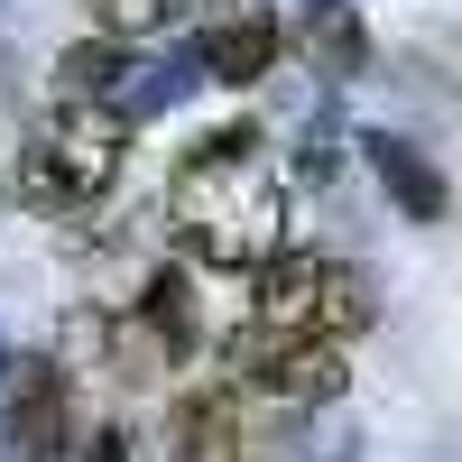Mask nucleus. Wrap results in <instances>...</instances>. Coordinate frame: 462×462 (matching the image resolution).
Returning <instances> with one entry per match:
<instances>
[{"instance_id":"f257e3e1","label":"nucleus","mask_w":462,"mask_h":462,"mask_svg":"<svg viewBox=\"0 0 462 462\" xmlns=\"http://www.w3.org/2000/svg\"><path fill=\"white\" fill-rule=\"evenodd\" d=\"M167 231L195 268H268L287 250V176L241 148V158H204L185 148L176 158V195H167Z\"/></svg>"},{"instance_id":"f03ea898","label":"nucleus","mask_w":462,"mask_h":462,"mask_svg":"<svg viewBox=\"0 0 462 462\" xmlns=\"http://www.w3.org/2000/svg\"><path fill=\"white\" fill-rule=\"evenodd\" d=\"M130 158V121L102 102H47L19 139V195L37 213H93Z\"/></svg>"},{"instance_id":"7ed1b4c3","label":"nucleus","mask_w":462,"mask_h":462,"mask_svg":"<svg viewBox=\"0 0 462 462\" xmlns=\"http://www.w3.org/2000/svg\"><path fill=\"white\" fill-rule=\"evenodd\" d=\"M379 296L352 259H324V250H278L268 268H250V324L268 333H296V342H352L370 333Z\"/></svg>"},{"instance_id":"20e7f679","label":"nucleus","mask_w":462,"mask_h":462,"mask_svg":"<svg viewBox=\"0 0 462 462\" xmlns=\"http://www.w3.org/2000/svg\"><path fill=\"white\" fill-rule=\"evenodd\" d=\"M222 370L241 379L250 398H268V407H333L342 398V342H296V333H268V324H231L222 333Z\"/></svg>"},{"instance_id":"39448f33","label":"nucleus","mask_w":462,"mask_h":462,"mask_svg":"<svg viewBox=\"0 0 462 462\" xmlns=\"http://www.w3.org/2000/svg\"><path fill=\"white\" fill-rule=\"evenodd\" d=\"M259 407L268 398H250L231 370H213V379H195V389H176V407H167V462H268L259 444Z\"/></svg>"},{"instance_id":"423d86ee","label":"nucleus","mask_w":462,"mask_h":462,"mask_svg":"<svg viewBox=\"0 0 462 462\" xmlns=\"http://www.w3.org/2000/svg\"><path fill=\"white\" fill-rule=\"evenodd\" d=\"M74 444H84L74 370L65 361H19L10 370V407H0V453L10 462H65Z\"/></svg>"},{"instance_id":"0eeeda50","label":"nucleus","mask_w":462,"mask_h":462,"mask_svg":"<svg viewBox=\"0 0 462 462\" xmlns=\"http://www.w3.org/2000/svg\"><path fill=\"white\" fill-rule=\"evenodd\" d=\"M204 65V84H222V93H250V84H268V65L287 56V19L268 10V0H222V10L195 28V47H185Z\"/></svg>"},{"instance_id":"6e6552de","label":"nucleus","mask_w":462,"mask_h":462,"mask_svg":"<svg viewBox=\"0 0 462 462\" xmlns=\"http://www.w3.org/2000/svg\"><path fill=\"white\" fill-rule=\"evenodd\" d=\"M352 148L370 158L379 195H389V204H398L407 222H444V213H453V185L435 176V158H426V148H416V139H398V130H361Z\"/></svg>"},{"instance_id":"1a4fd4ad","label":"nucleus","mask_w":462,"mask_h":462,"mask_svg":"<svg viewBox=\"0 0 462 462\" xmlns=\"http://www.w3.org/2000/svg\"><path fill=\"white\" fill-rule=\"evenodd\" d=\"M130 315L148 324V333H158V352L185 370V361H195V342H204V305H195V268H185V259H158V268H148V278H139V296H130Z\"/></svg>"},{"instance_id":"9d476101","label":"nucleus","mask_w":462,"mask_h":462,"mask_svg":"<svg viewBox=\"0 0 462 462\" xmlns=\"http://www.w3.org/2000/svg\"><path fill=\"white\" fill-rule=\"evenodd\" d=\"M139 84V47L130 37H74V47L56 56V102H102V111H121Z\"/></svg>"},{"instance_id":"9b49d317","label":"nucleus","mask_w":462,"mask_h":462,"mask_svg":"<svg viewBox=\"0 0 462 462\" xmlns=\"http://www.w3.org/2000/svg\"><path fill=\"white\" fill-rule=\"evenodd\" d=\"M296 47H305V65H315L324 84H352V74L370 65V37L352 19V0H315V19L296 28Z\"/></svg>"},{"instance_id":"f8f14e48","label":"nucleus","mask_w":462,"mask_h":462,"mask_svg":"<svg viewBox=\"0 0 462 462\" xmlns=\"http://www.w3.org/2000/svg\"><path fill=\"white\" fill-rule=\"evenodd\" d=\"M84 10H93L102 37H130V47H139V37H158V28L185 19V0H84Z\"/></svg>"},{"instance_id":"ddd939ff","label":"nucleus","mask_w":462,"mask_h":462,"mask_svg":"<svg viewBox=\"0 0 462 462\" xmlns=\"http://www.w3.org/2000/svg\"><path fill=\"white\" fill-rule=\"evenodd\" d=\"M296 176H305V185L342 176V121H333V111H315V121H305V148H296Z\"/></svg>"},{"instance_id":"4468645a","label":"nucleus","mask_w":462,"mask_h":462,"mask_svg":"<svg viewBox=\"0 0 462 462\" xmlns=\"http://www.w3.org/2000/svg\"><path fill=\"white\" fill-rule=\"evenodd\" d=\"M84 462H130V435H121V426H93V435H84Z\"/></svg>"},{"instance_id":"2eb2a0df","label":"nucleus","mask_w":462,"mask_h":462,"mask_svg":"<svg viewBox=\"0 0 462 462\" xmlns=\"http://www.w3.org/2000/svg\"><path fill=\"white\" fill-rule=\"evenodd\" d=\"M0 370H10V361H0Z\"/></svg>"}]
</instances>
